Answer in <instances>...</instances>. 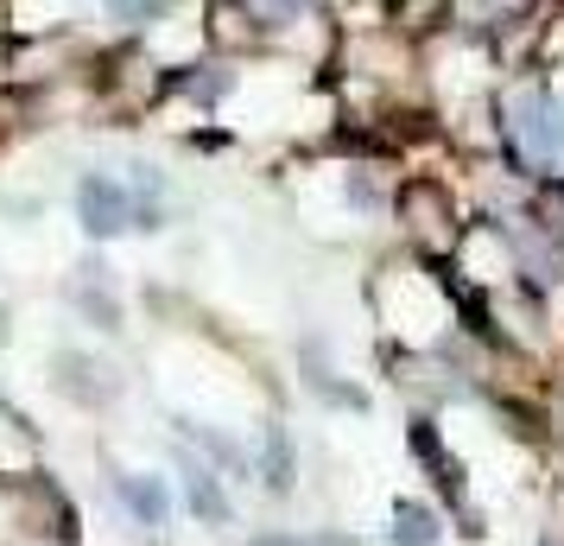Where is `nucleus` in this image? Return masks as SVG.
<instances>
[{
	"label": "nucleus",
	"mask_w": 564,
	"mask_h": 546,
	"mask_svg": "<svg viewBox=\"0 0 564 546\" xmlns=\"http://www.w3.org/2000/svg\"><path fill=\"white\" fill-rule=\"evenodd\" d=\"M77 223L83 235H96V242H108V235H121L133 223V204L128 191L108 179V172H89V179L77 184Z\"/></svg>",
	"instance_id": "f257e3e1"
},
{
	"label": "nucleus",
	"mask_w": 564,
	"mask_h": 546,
	"mask_svg": "<svg viewBox=\"0 0 564 546\" xmlns=\"http://www.w3.org/2000/svg\"><path fill=\"white\" fill-rule=\"evenodd\" d=\"M513 128H520V140H527L539 159H564V96H552V89L520 96V103H513Z\"/></svg>",
	"instance_id": "f03ea898"
},
{
	"label": "nucleus",
	"mask_w": 564,
	"mask_h": 546,
	"mask_svg": "<svg viewBox=\"0 0 564 546\" xmlns=\"http://www.w3.org/2000/svg\"><path fill=\"white\" fill-rule=\"evenodd\" d=\"M115 490H121V502H128V515L140 521V527H165V515H172V495H165V483H159V477L121 470V477H115Z\"/></svg>",
	"instance_id": "7ed1b4c3"
},
{
	"label": "nucleus",
	"mask_w": 564,
	"mask_h": 546,
	"mask_svg": "<svg viewBox=\"0 0 564 546\" xmlns=\"http://www.w3.org/2000/svg\"><path fill=\"white\" fill-rule=\"evenodd\" d=\"M57 388L89 407V400H108V394H115V382H108L102 363H89V356H77V350H64V356H57Z\"/></svg>",
	"instance_id": "20e7f679"
},
{
	"label": "nucleus",
	"mask_w": 564,
	"mask_h": 546,
	"mask_svg": "<svg viewBox=\"0 0 564 546\" xmlns=\"http://www.w3.org/2000/svg\"><path fill=\"white\" fill-rule=\"evenodd\" d=\"M184 502H191V515L209 521V527L229 521V495H223V483H216V470L191 464V458H184Z\"/></svg>",
	"instance_id": "39448f33"
},
{
	"label": "nucleus",
	"mask_w": 564,
	"mask_h": 546,
	"mask_svg": "<svg viewBox=\"0 0 564 546\" xmlns=\"http://www.w3.org/2000/svg\"><path fill=\"white\" fill-rule=\"evenodd\" d=\"M77 274H83V280H77V306H83V312H96L108 331H115V324H121V306H115V292H108V280H102L108 267H102V260H89V267H77Z\"/></svg>",
	"instance_id": "423d86ee"
},
{
	"label": "nucleus",
	"mask_w": 564,
	"mask_h": 546,
	"mask_svg": "<svg viewBox=\"0 0 564 546\" xmlns=\"http://www.w3.org/2000/svg\"><path fill=\"white\" fill-rule=\"evenodd\" d=\"M393 546H437V515L425 502H400L393 508Z\"/></svg>",
	"instance_id": "0eeeda50"
},
{
	"label": "nucleus",
	"mask_w": 564,
	"mask_h": 546,
	"mask_svg": "<svg viewBox=\"0 0 564 546\" xmlns=\"http://www.w3.org/2000/svg\"><path fill=\"white\" fill-rule=\"evenodd\" d=\"M267 483H273V490L292 483V458H285V432H280V426L267 432Z\"/></svg>",
	"instance_id": "6e6552de"
},
{
	"label": "nucleus",
	"mask_w": 564,
	"mask_h": 546,
	"mask_svg": "<svg viewBox=\"0 0 564 546\" xmlns=\"http://www.w3.org/2000/svg\"><path fill=\"white\" fill-rule=\"evenodd\" d=\"M254 546H299V534H260Z\"/></svg>",
	"instance_id": "1a4fd4ad"
}]
</instances>
